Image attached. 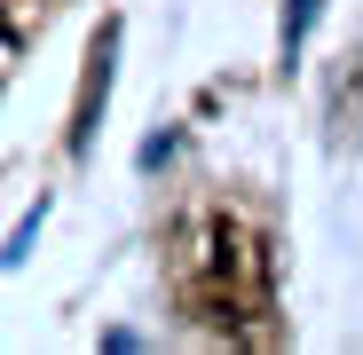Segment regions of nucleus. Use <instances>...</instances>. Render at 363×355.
<instances>
[{"mask_svg": "<svg viewBox=\"0 0 363 355\" xmlns=\"http://www.w3.org/2000/svg\"><path fill=\"white\" fill-rule=\"evenodd\" d=\"M111 47H118V32L103 24V40H95V55H87V87H79V111H72V150H87V135H95V103H103V87H111Z\"/></svg>", "mask_w": 363, "mask_h": 355, "instance_id": "nucleus-1", "label": "nucleus"}]
</instances>
